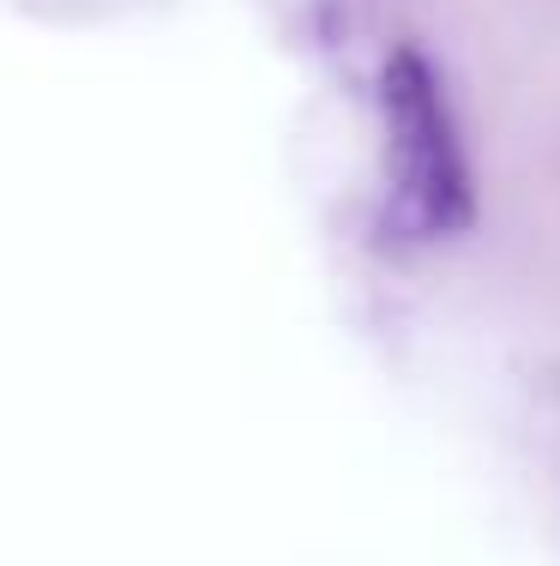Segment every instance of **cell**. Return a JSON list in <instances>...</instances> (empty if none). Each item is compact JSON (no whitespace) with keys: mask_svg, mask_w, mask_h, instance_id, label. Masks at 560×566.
<instances>
[{"mask_svg":"<svg viewBox=\"0 0 560 566\" xmlns=\"http://www.w3.org/2000/svg\"><path fill=\"white\" fill-rule=\"evenodd\" d=\"M385 109V175H392V223L416 241L458 235L471 223V169L458 127L440 97L434 66L416 49H398L380 78Z\"/></svg>","mask_w":560,"mask_h":566,"instance_id":"cell-1","label":"cell"}]
</instances>
